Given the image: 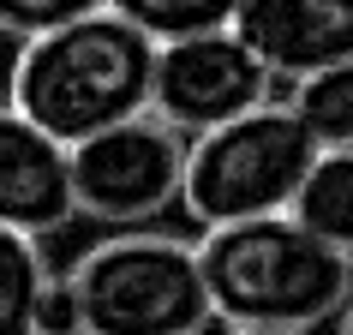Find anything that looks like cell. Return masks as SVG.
Returning a JSON list of instances; mask_svg holds the SVG:
<instances>
[{
    "instance_id": "obj_9",
    "label": "cell",
    "mask_w": 353,
    "mask_h": 335,
    "mask_svg": "<svg viewBox=\"0 0 353 335\" xmlns=\"http://www.w3.org/2000/svg\"><path fill=\"white\" fill-rule=\"evenodd\" d=\"M288 222L353 258V150H317V162L305 168L288 204Z\"/></svg>"
},
{
    "instance_id": "obj_6",
    "label": "cell",
    "mask_w": 353,
    "mask_h": 335,
    "mask_svg": "<svg viewBox=\"0 0 353 335\" xmlns=\"http://www.w3.org/2000/svg\"><path fill=\"white\" fill-rule=\"evenodd\" d=\"M276 78L258 66V54L228 30H210V37L174 42V48H156V78H150V114L162 120L168 132L180 138H210V132L234 126L245 114L270 108Z\"/></svg>"
},
{
    "instance_id": "obj_3",
    "label": "cell",
    "mask_w": 353,
    "mask_h": 335,
    "mask_svg": "<svg viewBox=\"0 0 353 335\" xmlns=\"http://www.w3.org/2000/svg\"><path fill=\"white\" fill-rule=\"evenodd\" d=\"M66 287L78 305V335H204V323H216L198 245L156 227L90 245L66 270Z\"/></svg>"
},
{
    "instance_id": "obj_8",
    "label": "cell",
    "mask_w": 353,
    "mask_h": 335,
    "mask_svg": "<svg viewBox=\"0 0 353 335\" xmlns=\"http://www.w3.org/2000/svg\"><path fill=\"white\" fill-rule=\"evenodd\" d=\"M72 168L54 138L24 126L12 108H0V227L24 240L60 234L72 222Z\"/></svg>"
},
{
    "instance_id": "obj_5",
    "label": "cell",
    "mask_w": 353,
    "mask_h": 335,
    "mask_svg": "<svg viewBox=\"0 0 353 335\" xmlns=\"http://www.w3.org/2000/svg\"><path fill=\"white\" fill-rule=\"evenodd\" d=\"M72 168V210L90 222H114L132 234L138 222H156L180 204L186 180V138L168 132L156 114H138L114 132H96L66 150Z\"/></svg>"
},
{
    "instance_id": "obj_12",
    "label": "cell",
    "mask_w": 353,
    "mask_h": 335,
    "mask_svg": "<svg viewBox=\"0 0 353 335\" xmlns=\"http://www.w3.org/2000/svg\"><path fill=\"white\" fill-rule=\"evenodd\" d=\"M114 6L156 48H174V42H192V37H210V30H228L234 24V6L228 0H114Z\"/></svg>"
},
{
    "instance_id": "obj_14",
    "label": "cell",
    "mask_w": 353,
    "mask_h": 335,
    "mask_svg": "<svg viewBox=\"0 0 353 335\" xmlns=\"http://www.w3.org/2000/svg\"><path fill=\"white\" fill-rule=\"evenodd\" d=\"M37 335H78V305H72V287H66V276H54L48 287H42Z\"/></svg>"
},
{
    "instance_id": "obj_13",
    "label": "cell",
    "mask_w": 353,
    "mask_h": 335,
    "mask_svg": "<svg viewBox=\"0 0 353 335\" xmlns=\"http://www.w3.org/2000/svg\"><path fill=\"white\" fill-rule=\"evenodd\" d=\"M84 6H90V0H0V37H12L24 48V42L48 37L60 24H72Z\"/></svg>"
},
{
    "instance_id": "obj_15",
    "label": "cell",
    "mask_w": 353,
    "mask_h": 335,
    "mask_svg": "<svg viewBox=\"0 0 353 335\" xmlns=\"http://www.w3.org/2000/svg\"><path fill=\"white\" fill-rule=\"evenodd\" d=\"M335 335H353V294H347V305H341V317H335Z\"/></svg>"
},
{
    "instance_id": "obj_16",
    "label": "cell",
    "mask_w": 353,
    "mask_h": 335,
    "mask_svg": "<svg viewBox=\"0 0 353 335\" xmlns=\"http://www.w3.org/2000/svg\"><path fill=\"white\" fill-rule=\"evenodd\" d=\"M228 335H299V329H228Z\"/></svg>"
},
{
    "instance_id": "obj_11",
    "label": "cell",
    "mask_w": 353,
    "mask_h": 335,
    "mask_svg": "<svg viewBox=\"0 0 353 335\" xmlns=\"http://www.w3.org/2000/svg\"><path fill=\"white\" fill-rule=\"evenodd\" d=\"M48 281L54 270L42 258V240L0 227V335H37V305Z\"/></svg>"
},
{
    "instance_id": "obj_2",
    "label": "cell",
    "mask_w": 353,
    "mask_h": 335,
    "mask_svg": "<svg viewBox=\"0 0 353 335\" xmlns=\"http://www.w3.org/2000/svg\"><path fill=\"white\" fill-rule=\"evenodd\" d=\"M198 276L210 294V317L228 329H299L341 317L353 294V258L335 245L312 240L299 222L270 216V222L216 227L198 240Z\"/></svg>"
},
{
    "instance_id": "obj_10",
    "label": "cell",
    "mask_w": 353,
    "mask_h": 335,
    "mask_svg": "<svg viewBox=\"0 0 353 335\" xmlns=\"http://www.w3.org/2000/svg\"><path fill=\"white\" fill-rule=\"evenodd\" d=\"M288 114L317 150H353V60L299 78L288 90Z\"/></svg>"
},
{
    "instance_id": "obj_1",
    "label": "cell",
    "mask_w": 353,
    "mask_h": 335,
    "mask_svg": "<svg viewBox=\"0 0 353 335\" xmlns=\"http://www.w3.org/2000/svg\"><path fill=\"white\" fill-rule=\"evenodd\" d=\"M150 78L156 42L114 0H90L72 24L19 48L6 78V108L60 150H72L96 132L150 114Z\"/></svg>"
},
{
    "instance_id": "obj_7",
    "label": "cell",
    "mask_w": 353,
    "mask_h": 335,
    "mask_svg": "<svg viewBox=\"0 0 353 335\" xmlns=\"http://www.w3.org/2000/svg\"><path fill=\"white\" fill-rule=\"evenodd\" d=\"M234 37L270 78L299 84L353 60V0H245L234 6Z\"/></svg>"
},
{
    "instance_id": "obj_4",
    "label": "cell",
    "mask_w": 353,
    "mask_h": 335,
    "mask_svg": "<svg viewBox=\"0 0 353 335\" xmlns=\"http://www.w3.org/2000/svg\"><path fill=\"white\" fill-rule=\"evenodd\" d=\"M312 162H317V144L299 132L288 102H270V108L186 144L180 210L204 234L288 216V204H294V192Z\"/></svg>"
}]
</instances>
